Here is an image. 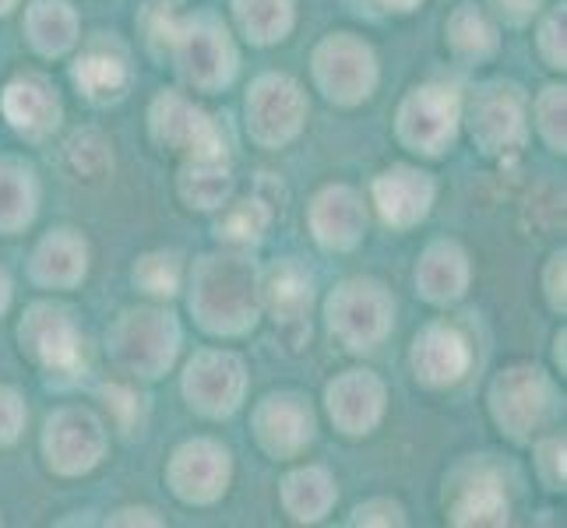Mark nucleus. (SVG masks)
Listing matches in <instances>:
<instances>
[{"mask_svg": "<svg viewBox=\"0 0 567 528\" xmlns=\"http://www.w3.org/2000/svg\"><path fill=\"white\" fill-rule=\"evenodd\" d=\"M74 77H78V85H82L89 95H110L113 89H121L124 68L116 64V61H106V56H89V61L78 64Z\"/></svg>", "mask_w": 567, "mask_h": 528, "instance_id": "f257e3e1", "label": "nucleus"}, {"mask_svg": "<svg viewBox=\"0 0 567 528\" xmlns=\"http://www.w3.org/2000/svg\"><path fill=\"white\" fill-rule=\"evenodd\" d=\"M271 289H276L279 310H286V314H300L303 303L310 300V286L292 268L276 271V282H271Z\"/></svg>", "mask_w": 567, "mask_h": 528, "instance_id": "f03ea898", "label": "nucleus"}]
</instances>
